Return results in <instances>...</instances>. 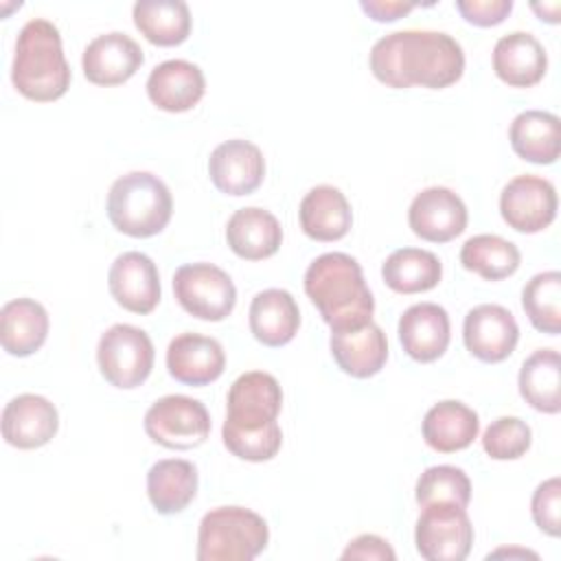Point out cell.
I'll return each mask as SVG.
<instances>
[{
	"mask_svg": "<svg viewBox=\"0 0 561 561\" xmlns=\"http://www.w3.org/2000/svg\"><path fill=\"white\" fill-rule=\"evenodd\" d=\"M368 64L375 79L390 88L440 90L462 77L465 53L449 33L408 28L377 39Z\"/></svg>",
	"mask_w": 561,
	"mask_h": 561,
	"instance_id": "obj_1",
	"label": "cell"
},
{
	"mask_svg": "<svg viewBox=\"0 0 561 561\" xmlns=\"http://www.w3.org/2000/svg\"><path fill=\"white\" fill-rule=\"evenodd\" d=\"M305 294L331 331L357 329L373 320L375 298L362 265L344 252L320 254L305 272Z\"/></svg>",
	"mask_w": 561,
	"mask_h": 561,
	"instance_id": "obj_2",
	"label": "cell"
},
{
	"mask_svg": "<svg viewBox=\"0 0 561 561\" xmlns=\"http://www.w3.org/2000/svg\"><path fill=\"white\" fill-rule=\"evenodd\" d=\"M70 66L61 48L59 28L44 18L28 20L18 39L11 64L15 90L37 103L61 99L70 88Z\"/></svg>",
	"mask_w": 561,
	"mask_h": 561,
	"instance_id": "obj_3",
	"label": "cell"
},
{
	"mask_svg": "<svg viewBox=\"0 0 561 561\" xmlns=\"http://www.w3.org/2000/svg\"><path fill=\"white\" fill-rule=\"evenodd\" d=\"M173 213L169 186L149 171H131L114 180L107 193L112 226L129 237L147 239L162 232Z\"/></svg>",
	"mask_w": 561,
	"mask_h": 561,
	"instance_id": "obj_4",
	"label": "cell"
},
{
	"mask_svg": "<svg viewBox=\"0 0 561 561\" xmlns=\"http://www.w3.org/2000/svg\"><path fill=\"white\" fill-rule=\"evenodd\" d=\"M270 541L267 522L243 506L208 511L197 530V561H252Z\"/></svg>",
	"mask_w": 561,
	"mask_h": 561,
	"instance_id": "obj_5",
	"label": "cell"
},
{
	"mask_svg": "<svg viewBox=\"0 0 561 561\" xmlns=\"http://www.w3.org/2000/svg\"><path fill=\"white\" fill-rule=\"evenodd\" d=\"M173 294L186 313L206 322L228 318L237 305V287L228 272L204 261L175 270Z\"/></svg>",
	"mask_w": 561,
	"mask_h": 561,
	"instance_id": "obj_6",
	"label": "cell"
},
{
	"mask_svg": "<svg viewBox=\"0 0 561 561\" xmlns=\"http://www.w3.org/2000/svg\"><path fill=\"white\" fill-rule=\"evenodd\" d=\"M153 342L134 324L110 327L96 346L99 370L114 388H138L153 368Z\"/></svg>",
	"mask_w": 561,
	"mask_h": 561,
	"instance_id": "obj_7",
	"label": "cell"
},
{
	"mask_svg": "<svg viewBox=\"0 0 561 561\" xmlns=\"http://www.w3.org/2000/svg\"><path fill=\"white\" fill-rule=\"evenodd\" d=\"M147 436L169 449H193L210 434L206 405L186 394H167L145 412Z\"/></svg>",
	"mask_w": 561,
	"mask_h": 561,
	"instance_id": "obj_8",
	"label": "cell"
},
{
	"mask_svg": "<svg viewBox=\"0 0 561 561\" xmlns=\"http://www.w3.org/2000/svg\"><path fill=\"white\" fill-rule=\"evenodd\" d=\"M416 552L427 561H462L473 546V526L462 506L436 502L423 506L414 528Z\"/></svg>",
	"mask_w": 561,
	"mask_h": 561,
	"instance_id": "obj_9",
	"label": "cell"
},
{
	"mask_svg": "<svg viewBox=\"0 0 561 561\" xmlns=\"http://www.w3.org/2000/svg\"><path fill=\"white\" fill-rule=\"evenodd\" d=\"M226 405V427L263 430L276 423L283 405V390L274 375L250 370L232 381Z\"/></svg>",
	"mask_w": 561,
	"mask_h": 561,
	"instance_id": "obj_10",
	"label": "cell"
},
{
	"mask_svg": "<svg viewBox=\"0 0 561 561\" xmlns=\"http://www.w3.org/2000/svg\"><path fill=\"white\" fill-rule=\"evenodd\" d=\"M500 213L517 232H541L557 217V191L546 178L517 175L500 193Z\"/></svg>",
	"mask_w": 561,
	"mask_h": 561,
	"instance_id": "obj_11",
	"label": "cell"
},
{
	"mask_svg": "<svg viewBox=\"0 0 561 561\" xmlns=\"http://www.w3.org/2000/svg\"><path fill=\"white\" fill-rule=\"evenodd\" d=\"M408 224L423 241L447 243L465 232L467 206L451 188L430 186L414 195L408 208Z\"/></svg>",
	"mask_w": 561,
	"mask_h": 561,
	"instance_id": "obj_12",
	"label": "cell"
},
{
	"mask_svg": "<svg viewBox=\"0 0 561 561\" xmlns=\"http://www.w3.org/2000/svg\"><path fill=\"white\" fill-rule=\"evenodd\" d=\"M462 340L473 357L486 364H497L515 351L519 327L506 307L482 302L465 316Z\"/></svg>",
	"mask_w": 561,
	"mask_h": 561,
	"instance_id": "obj_13",
	"label": "cell"
},
{
	"mask_svg": "<svg viewBox=\"0 0 561 561\" xmlns=\"http://www.w3.org/2000/svg\"><path fill=\"white\" fill-rule=\"evenodd\" d=\"M208 175L215 188L226 195H250L263 182L265 158L254 142L232 138L213 149L208 158Z\"/></svg>",
	"mask_w": 561,
	"mask_h": 561,
	"instance_id": "obj_14",
	"label": "cell"
},
{
	"mask_svg": "<svg viewBox=\"0 0 561 561\" xmlns=\"http://www.w3.org/2000/svg\"><path fill=\"white\" fill-rule=\"evenodd\" d=\"M112 298L131 313H151L160 302V274L156 263L136 250L114 259L107 272Z\"/></svg>",
	"mask_w": 561,
	"mask_h": 561,
	"instance_id": "obj_15",
	"label": "cell"
},
{
	"mask_svg": "<svg viewBox=\"0 0 561 561\" xmlns=\"http://www.w3.org/2000/svg\"><path fill=\"white\" fill-rule=\"evenodd\" d=\"M145 55L136 39L127 33L110 31L96 35L83 50L81 66L83 75L94 85H121L136 75L142 66Z\"/></svg>",
	"mask_w": 561,
	"mask_h": 561,
	"instance_id": "obj_16",
	"label": "cell"
},
{
	"mask_svg": "<svg viewBox=\"0 0 561 561\" xmlns=\"http://www.w3.org/2000/svg\"><path fill=\"white\" fill-rule=\"evenodd\" d=\"M57 430V408L42 394H18L2 410V436L18 449H37L50 443Z\"/></svg>",
	"mask_w": 561,
	"mask_h": 561,
	"instance_id": "obj_17",
	"label": "cell"
},
{
	"mask_svg": "<svg viewBox=\"0 0 561 561\" xmlns=\"http://www.w3.org/2000/svg\"><path fill=\"white\" fill-rule=\"evenodd\" d=\"M226 355L215 337L202 333H180L169 342L167 370L186 386H206L221 377Z\"/></svg>",
	"mask_w": 561,
	"mask_h": 561,
	"instance_id": "obj_18",
	"label": "cell"
},
{
	"mask_svg": "<svg viewBox=\"0 0 561 561\" xmlns=\"http://www.w3.org/2000/svg\"><path fill=\"white\" fill-rule=\"evenodd\" d=\"M397 333L403 351L412 359L427 364L438 359L449 346V316L436 302H416L399 318Z\"/></svg>",
	"mask_w": 561,
	"mask_h": 561,
	"instance_id": "obj_19",
	"label": "cell"
},
{
	"mask_svg": "<svg viewBox=\"0 0 561 561\" xmlns=\"http://www.w3.org/2000/svg\"><path fill=\"white\" fill-rule=\"evenodd\" d=\"M206 92V79L197 64L186 59H167L158 64L147 79L149 101L164 112H186L199 103Z\"/></svg>",
	"mask_w": 561,
	"mask_h": 561,
	"instance_id": "obj_20",
	"label": "cell"
},
{
	"mask_svg": "<svg viewBox=\"0 0 561 561\" xmlns=\"http://www.w3.org/2000/svg\"><path fill=\"white\" fill-rule=\"evenodd\" d=\"M329 348L340 370L355 379L377 375L388 359L386 333L373 320L357 329L331 331Z\"/></svg>",
	"mask_w": 561,
	"mask_h": 561,
	"instance_id": "obj_21",
	"label": "cell"
},
{
	"mask_svg": "<svg viewBox=\"0 0 561 561\" xmlns=\"http://www.w3.org/2000/svg\"><path fill=\"white\" fill-rule=\"evenodd\" d=\"M493 70L513 88H530L539 83L548 70L546 48L533 33H506L493 46Z\"/></svg>",
	"mask_w": 561,
	"mask_h": 561,
	"instance_id": "obj_22",
	"label": "cell"
},
{
	"mask_svg": "<svg viewBox=\"0 0 561 561\" xmlns=\"http://www.w3.org/2000/svg\"><path fill=\"white\" fill-rule=\"evenodd\" d=\"M226 241L230 250L245 261H263L278 252L283 228L278 219L259 206L239 208L226 224Z\"/></svg>",
	"mask_w": 561,
	"mask_h": 561,
	"instance_id": "obj_23",
	"label": "cell"
},
{
	"mask_svg": "<svg viewBox=\"0 0 561 561\" xmlns=\"http://www.w3.org/2000/svg\"><path fill=\"white\" fill-rule=\"evenodd\" d=\"M300 228L313 241H337L346 237L353 224V210L346 195L331 184L313 186L298 208Z\"/></svg>",
	"mask_w": 561,
	"mask_h": 561,
	"instance_id": "obj_24",
	"label": "cell"
},
{
	"mask_svg": "<svg viewBox=\"0 0 561 561\" xmlns=\"http://www.w3.org/2000/svg\"><path fill=\"white\" fill-rule=\"evenodd\" d=\"M425 443L440 454H454L467 449L480 432V419L476 410L456 399L434 403L421 425Z\"/></svg>",
	"mask_w": 561,
	"mask_h": 561,
	"instance_id": "obj_25",
	"label": "cell"
},
{
	"mask_svg": "<svg viewBox=\"0 0 561 561\" xmlns=\"http://www.w3.org/2000/svg\"><path fill=\"white\" fill-rule=\"evenodd\" d=\"M250 331L265 346H283L300 327V309L287 289H263L250 302Z\"/></svg>",
	"mask_w": 561,
	"mask_h": 561,
	"instance_id": "obj_26",
	"label": "cell"
},
{
	"mask_svg": "<svg viewBox=\"0 0 561 561\" xmlns=\"http://www.w3.org/2000/svg\"><path fill=\"white\" fill-rule=\"evenodd\" d=\"M48 313L33 298H13L0 311V342L13 357H28L48 337Z\"/></svg>",
	"mask_w": 561,
	"mask_h": 561,
	"instance_id": "obj_27",
	"label": "cell"
},
{
	"mask_svg": "<svg viewBox=\"0 0 561 561\" xmlns=\"http://www.w3.org/2000/svg\"><path fill=\"white\" fill-rule=\"evenodd\" d=\"M508 140L522 160L533 164H552L561 151L559 116L543 110L519 112L508 127Z\"/></svg>",
	"mask_w": 561,
	"mask_h": 561,
	"instance_id": "obj_28",
	"label": "cell"
},
{
	"mask_svg": "<svg viewBox=\"0 0 561 561\" xmlns=\"http://www.w3.org/2000/svg\"><path fill=\"white\" fill-rule=\"evenodd\" d=\"M197 493V467L182 458H164L147 471V495L160 515L182 513Z\"/></svg>",
	"mask_w": 561,
	"mask_h": 561,
	"instance_id": "obj_29",
	"label": "cell"
},
{
	"mask_svg": "<svg viewBox=\"0 0 561 561\" xmlns=\"http://www.w3.org/2000/svg\"><path fill=\"white\" fill-rule=\"evenodd\" d=\"M519 394L537 412L557 414L561 410V357L554 348H537L519 368Z\"/></svg>",
	"mask_w": 561,
	"mask_h": 561,
	"instance_id": "obj_30",
	"label": "cell"
},
{
	"mask_svg": "<svg viewBox=\"0 0 561 561\" xmlns=\"http://www.w3.org/2000/svg\"><path fill=\"white\" fill-rule=\"evenodd\" d=\"M381 276L397 294H421L440 283L443 263L430 250L399 248L383 261Z\"/></svg>",
	"mask_w": 561,
	"mask_h": 561,
	"instance_id": "obj_31",
	"label": "cell"
},
{
	"mask_svg": "<svg viewBox=\"0 0 561 561\" xmlns=\"http://www.w3.org/2000/svg\"><path fill=\"white\" fill-rule=\"evenodd\" d=\"M131 15L136 28L156 46H178L191 33V11L182 0H138Z\"/></svg>",
	"mask_w": 561,
	"mask_h": 561,
	"instance_id": "obj_32",
	"label": "cell"
},
{
	"mask_svg": "<svg viewBox=\"0 0 561 561\" xmlns=\"http://www.w3.org/2000/svg\"><path fill=\"white\" fill-rule=\"evenodd\" d=\"M519 261V248L500 234H476L460 250L462 267L484 280H502L515 274Z\"/></svg>",
	"mask_w": 561,
	"mask_h": 561,
	"instance_id": "obj_33",
	"label": "cell"
},
{
	"mask_svg": "<svg viewBox=\"0 0 561 561\" xmlns=\"http://www.w3.org/2000/svg\"><path fill=\"white\" fill-rule=\"evenodd\" d=\"M522 307L537 331L557 335L561 331V274L557 270L535 274L522 289Z\"/></svg>",
	"mask_w": 561,
	"mask_h": 561,
	"instance_id": "obj_34",
	"label": "cell"
},
{
	"mask_svg": "<svg viewBox=\"0 0 561 561\" xmlns=\"http://www.w3.org/2000/svg\"><path fill=\"white\" fill-rule=\"evenodd\" d=\"M414 497L421 506L449 502L467 508L471 500V482L460 467H454V465L427 467L416 480Z\"/></svg>",
	"mask_w": 561,
	"mask_h": 561,
	"instance_id": "obj_35",
	"label": "cell"
},
{
	"mask_svg": "<svg viewBox=\"0 0 561 561\" xmlns=\"http://www.w3.org/2000/svg\"><path fill=\"white\" fill-rule=\"evenodd\" d=\"M533 440V432L526 421L517 416L495 419L482 434V447L493 460H517L522 458Z\"/></svg>",
	"mask_w": 561,
	"mask_h": 561,
	"instance_id": "obj_36",
	"label": "cell"
},
{
	"mask_svg": "<svg viewBox=\"0 0 561 561\" xmlns=\"http://www.w3.org/2000/svg\"><path fill=\"white\" fill-rule=\"evenodd\" d=\"M221 438L232 456L250 462L272 460L283 445V432L278 423H272L263 430H232L224 425Z\"/></svg>",
	"mask_w": 561,
	"mask_h": 561,
	"instance_id": "obj_37",
	"label": "cell"
},
{
	"mask_svg": "<svg viewBox=\"0 0 561 561\" xmlns=\"http://www.w3.org/2000/svg\"><path fill=\"white\" fill-rule=\"evenodd\" d=\"M530 513L537 528L550 537H559V515H561V480L548 478L543 480L530 500Z\"/></svg>",
	"mask_w": 561,
	"mask_h": 561,
	"instance_id": "obj_38",
	"label": "cell"
},
{
	"mask_svg": "<svg viewBox=\"0 0 561 561\" xmlns=\"http://www.w3.org/2000/svg\"><path fill=\"white\" fill-rule=\"evenodd\" d=\"M458 13L473 26H495L513 9V0H456Z\"/></svg>",
	"mask_w": 561,
	"mask_h": 561,
	"instance_id": "obj_39",
	"label": "cell"
},
{
	"mask_svg": "<svg viewBox=\"0 0 561 561\" xmlns=\"http://www.w3.org/2000/svg\"><path fill=\"white\" fill-rule=\"evenodd\" d=\"M342 559H359V561H394L397 554L392 546L379 535H359L342 552Z\"/></svg>",
	"mask_w": 561,
	"mask_h": 561,
	"instance_id": "obj_40",
	"label": "cell"
},
{
	"mask_svg": "<svg viewBox=\"0 0 561 561\" xmlns=\"http://www.w3.org/2000/svg\"><path fill=\"white\" fill-rule=\"evenodd\" d=\"M359 7L375 22H394V20L408 15L419 4L403 2V0H362Z\"/></svg>",
	"mask_w": 561,
	"mask_h": 561,
	"instance_id": "obj_41",
	"label": "cell"
},
{
	"mask_svg": "<svg viewBox=\"0 0 561 561\" xmlns=\"http://www.w3.org/2000/svg\"><path fill=\"white\" fill-rule=\"evenodd\" d=\"M530 9L539 15V20H546V22H550V24H557V22H559V9H561L559 2H550V4L533 2Z\"/></svg>",
	"mask_w": 561,
	"mask_h": 561,
	"instance_id": "obj_42",
	"label": "cell"
},
{
	"mask_svg": "<svg viewBox=\"0 0 561 561\" xmlns=\"http://www.w3.org/2000/svg\"><path fill=\"white\" fill-rule=\"evenodd\" d=\"M497 554H519V557H533V559H537V554H535V552H530V550H506V548L495 550V552H493V554H489V557H497Z\"/></svg>",
	"mask_w": 561,
	"mask_h": 561,
	"instance_id": "obj_43",
	"label": "cell"
}]
</instances>
